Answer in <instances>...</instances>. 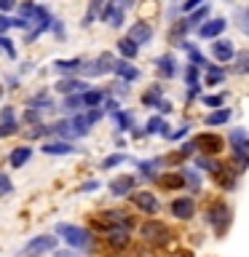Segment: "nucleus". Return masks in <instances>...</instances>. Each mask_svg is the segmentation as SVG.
Returning <instances> with one entry per match:
<instances>
[{"mask_svg": "<svg viewBox=\"0 0 249 257\" xmlns=\"http://www.w3.org/2000/svg\"><path fill=\"white\" fill-rule=\"evenodd\" d=\"M54 236L62 238L64 244H67L70 249H91L94 246V236L88 233L86 228H80V225H70V222H59L54 228Z\"/></svg>", "mask_w": 249, "mask_h": 257, "instance_id": "f257e3e1", "label": "nucleus"}, {"mask_svg": "<svg viewBox=\"0 0 249 257\" xmlns=\"http://www.w3.org/2000/svg\"><path fill=\"white\" fill-rule=\"evenodd\" d=\"M54 249H56V236L43 233V236H32L27 244L22 246V252L16 257H43L48 252H54Z\"/></svg>", "mask_w": 249, "mask_h": 257, "instance_id": "f03ea898", "label": "nucleus"}, {"mask_svg": "<svg viewBox=\"0 0 249 257\" xmlns=\"http://www.w3.org/2000/svg\"><path fill=\"white\" fill-rule=\"evenodd\" d=\"M230 217H233V214H230V209H228V204H222V201H214V204L206 209V222L212 225V228L220 233V236H222L225 230H228Z\"/></svg>", "mask_w": 249, "mask_h": 257, "instance_id": "7ed1b4c3", "label": "nucleus"}, {"mask_svg": "<svg viewBox=\"0 0 249 257\" xmlns=\"http://www.w3.org/2000/svg\"><path fill=\"white\" fill-rule=\"evenodd\" d=\"M140 236H142L145 241H148V244L164 246L166 241H169V236H172V230H169L164 222H158V220H148V222H142Z\"/></svg>", "mask_w": 249, "mask_h": 257, "instance_id": "20e7f679", "label": "nucleus"}, {"mask_svg": "<svg viewBox=\"0 0 249 257\" xmlns=\"http://www.w3.org/2000/svg\"><path fill=\"white\" fill-rule=\"evenodd\" d=\"M230 142H233V158L238 161L241 169H246L249 166V134L244 132V128H233Z\"/></svg>", "mask_w": 249, "mask_h": 257, "instance_id": "39448f33", "label": "nucleus"}, {"mask_svg": "<svg viewBox=\"0 0 249 257\" xmlns=\"http://www.w3.org/2000/svg\"><path fill=\"white\" fill-rule=\"evenodd\" d=\"M129 196H132V204L140 209L142 214H156L161 209L156 193H150V190H137V193H129Z\"/></svg>", "mask_w": 249, "mask_h": 257, "instance_id": "423d86ee", "label": "nucleus"}, {"mask_svg": "<svg viewBox=\"0 0 249 257\" xmlns=\"http://www.w3.org/2000/svg\"><path fill=\"white\" fill-rule=\"evenodd\" d=\"M112 64H115L112 54H99V59H94L88 64H80V70H83L88 78H99V75H104V72H112Z\"/></svg>", "mask_w": 249, "mask_h": 257, "instance_id": "0eeeda50", "label": "nucleus"}, {"mask_svg": "<svg viewBox=\"0 0 249 257\" xmlns=\"http://www.w3.org/2000/svg\"><path fill=\"white\" fill-rule=\"evenodd\" d=\"M172 214L177 217V220H190L193 214H196V201H193L190 196H180L172 201Z\"/></svg>", "mask_w": 249, "mask_h": 257, "instance_id": "6e6552de", "label": "nucleus"}, {"mask_svg": "<svg viewBox=\"0 0 249 257\" xmlns=\"http://www.w3.org/2000/svg\"><path fill=\"white\" fill-rule=\"evenodd\" d=\"M193 145H196V150L206 153V156H217V153L222 150V140L217 134H198L196 140H193Z\"/></svg>", "mask_w": 249, "mask_h": 257, "instance_id": "1a4fd4ad", "label": "nucleus"}, {"mask_svg": "<svg viewBox=\"0 0 249 257\" xmlns=\"http://www.w3.org/2000/svg\"><path fill=\"white\" fill-rule=\"evenodd\" d=\"M134 185H137V177H132V174H118L115 180L110 182V196L123 198V196H129V193H134Z\"/></svg>", "mask_w": 249, "mask_h": 257, "instance_id": "9d476101", "label": "nucleus"}, {"mask_svg": "<svg viewBox=\"0 0 249 257\" xmlns=\"http://www.w3.org/2000/svg\"><path fill=\"white\" fill-rule=\"evenodd\" d=\"M225 27H228V22H225V19H209V22H204L198 27V35L206 38V40H214V38H220L225 32Z\"/></svg>", "mask_w": 249, "mask_h": 257, "instance_id": "9b49d317", "label": "nucleus"}, {"mask_svg": "<svg viewBox=\"0 0 249 257\" xmlns=\"http://www.w3.org/2000/svg\"><path fill=\"white\" fill-rule=\"evenodd\" d=\"M150 38H153V27L148 22H137V24H132V30H129V40H134L137 46L150 43Z\"/></svg>", "mask_w": 249, "mask_h": 257, "instance_id": "f8f14e48", "label": "nucleus"}, {"mask_svg": "<svg viewBox=\"0 0 249 257\" xmlns=\"http://www.w3.org/2000/svg\"><path fill=\"white\" fill-rule=\"evenodd\" d=\"M30 158H32V148L30 145H19V148H14L11 153H8V166L22 169L24 164H30Z\"/></svg>", "mask_w": 249, "mask_h": 257, "instance_id": "ddd939ff", "label": "nucleus"}, {"mask_svg": "<svg viewBox=\"0 0 249 257\" xmlns=\"http://www.w3.org/2000/svg\"><path fill=\"white\" fill-rule=\"evenodd\" d=\"M43 153L46 156H70V153H75V145L67 140H48L43 145Z\"/></svg>", "mask_w": 249, "mask_h": 257, "instance_id": "4468645a", "label": "nucleus"}, {"mask_svg": "<svg viewBox=\"0 0 249 257\" xmlns=\"http://www.w3.org/2000/svg\"><path fill=\"white\" fill-rule=\"evenodd\" d=\"M112 72H115L123 83H132V80L140 78V70H137L134 64H129V59H118L115 64H112Z\"/></svg>", "mask_w": 249, "mask_h": 257, "instance_id": "2eb2a0df", "label": "nucleus"}, {"mask_svg": "<svg viewBox=\"0 0 249 257\" xmlns=\"http://www.w3.org/2000/svg\"><path fill=\"white\" fill-rule=\"evenodd\" d=\"M212 56L217 62H230L236 56V48H233L230 40H214L212 43Z\"/></svg>", "mask_w": 249, "mask_h": 257, "instance_id": "dca6fc26", "label": "nucleus"}, {"mask_svg": "<svg viewBox=\"0 0 249 257\" xmlns=\"http://www.w3.org/2000/svg\"><path fill=\"white\" fill-rule=\"evenodd\" d=\"M156 70H158V75H164V78H174L177 75V59L172 54L158 56V59H156Z\"/></svg>", "mask_w": 249, "mask_h": 257, "instance_id": "f3484780", "label": "nucleus"}, {"mask_svg": "<svg viewBox=\"0 0 249 257\" xmlns=\"http://www.w3.org/2000/svg\"><path fill=\"white\" fill-rule=\"evenodd\" d=\"M102 19L107 22L110 27H120V24H123V8L115 6V3H107L102 11Z\"/></svg>", "mask_w": 249, "mask_h": 257, "instance_id": "a211bd4d", "label": "nucleus"}, {"mask_svg": "<svg viewBox=\"0 0 249 257\" xmlns=\"http://www.w3.org/2000/svg\"><path fill=\"white\" fill-rule=\"evenodd\" d=\"M86 88L88 86L83 83V80H78V78H64V80L56 83V91H62V94H83Z\"/></svg>", "mask_w": 249, "mask_h": 257, "instance_id": "6ab92c4d", "label": "nucleus"}, {"mask_svg": "<svg viewBox=\"0 0 249 257\" xmlns=\"http://www.w3.org/2000/svg\"><path fill=\"white\" fill-rule=\"evenodd\" d=\"M67 120H70V137H86L88 128H91V120L86 115H72Z\"/></svg>", "mask_w": 249, "mask_h": 257, "instance_id": "aec40b11", "label": "nucleus"}, {"mask_svg": "<svg viewBox=\"0 0 249 257\" xmlns=\"http://www.w3.org/2000/svg\"><path fill=\"white\" fill-rule=\"evenodd\" d=\"M156 180H158L161 188H166V190H180V188H185V180H182V174H180V172L161 174V177H156Z\"/></svg>", "mask_w": 249, "mask_h": 257, "instance_id": "412c9836", "label": "nucleus"}, {"mask_svg": "<svg viewBox=\"0 0 249 257\" xmlns=\"http://www.w3.org/2000/svg\"><path fill=\"white\" fill-rule=\"evenodd\" d=\"M129 230H123V228H112V230H107V244L112 246V249H126L129 246Z\"/></svg>", "mask_w": 249, "mask_h": 257, "instance_id": "4be33fe9", "label": "nucleus"}, {"mask_svg": "<svg viewBox=\"0 0 249 257\" xmlns=\"http://www.w3.org/2000/svg\"><path fill=\"white\" fill-rule=\"evenodd\" d=\"M137 169H140V177H145V180H156V172L161 169V158L137 161Z\"/></svg>", "mask_w": 249, "mask_h": 257, "instance_id": "5701e85b", "label": "nucleus"}, {"mask_svg": "<svg viewBox=\"0 0 249 257\" xmlns=\"http://www.w3.org/2000/svg\"><path fill=\"white\" fill-rule=\"evenodd\" d=\"M80 99H83V107H99L104 102V94L99 88H86V91L80 94Z\"/></svg>", "mask_w": 249, "mask_h": 257, "instance_id": "b1692460", "label": "nucleus"}, {"mask_svg": "<svg viewBox=\"0 0 249 257\" xmlns=\"http://www.w3.org/2000/svg\"><path fill=\"white\" fill-rule=\"evenodd\" d=\"M145 134H161V137H169V126L164 118H150L148 123H145Z\"/></svg>", "mask_w": 249, "mask_h": 257, "instance_id": "393cba45", "label": "nucleus"}, {"mask_svg": "<svg viewBox=\"0 0 249 257\" xmlns=\"http://www.w3.org/2000/svg\"><path fill=\"white\" fill-rule=\"evenodd\" d=\"M132 112H126V110H115L112 112V123L118 126V132H129L132 128Z\"/></svg>", "mask_w": 249, "mask_h": 257, "instance_id": "a878e982", "label": "nucleus"}, {"mask_svg": "<svg viewBox=\"0 0 249 257\" xmlns=\"http://www.w3.org/2000/svg\"><path fill=\"white\" fill-rule=\"evenodd\" d=\"M118 51H120V56H123V59H134V56L140 54V46H137L134 40L123 38V40H118Z\"/></svg>", "mask_w": 249, "mask_h": 257, "instance_id": "bb28decb", "label": "nucleus"}, {"mask_svg": "<svg viewBox=\"0 0 249 257\" xmlns=\"http://www.w3.org/2000/svg\"><path fill=\"white\" fill-rule=\"evenodd\" d=\"M230 120V110H214L206 115V126H222Z\"/></svg>", "mask_w": 249, "mask_h": 257, "instance_id": "cd10ccee", "label": "nucleus"}, {"mask_svg": "<svg viewBox=\"0 0 249 257\" xmlns=\"http://www.w3.org/2000/svg\"><path fill=\"white\" fill-rule=\"evenodd\" d=\"M80 59H56L54 62V67L59 70V72H75V70H80Z\"/></svg>", "mask_w": 249, "mask_h": 257, "instance_id": "c85d7f7f", "label": "nucleus"}, {"mask_svg": "<svg viewBox=\"0 0 249 257\" xmlns=\"http://www.w3.org/2000/svg\"><path fill=\"white\" fill-rule=\"evenodd\" d=\"M220 80H225V70L217 67V64H209L206 67V83L214 86V83H220Z\"/></svg>", "mask_w": 249, "mask_h": 257, "instance_id": "c756f323", "label": "nucleus"}, {"mask_svg": "<svg viewBox=\"0 0 249 257\" xmlns=\"http://www.w3.org/2000/svg\"><path fill=\"white\" fill-rule=\"evenodd\" d=\"M206 14H209V8H206V6L196 8V14H190L188 19H185V24H188V30H190V27H201V19H206Z\"/></svg>", "mask_w": 249, "mask_h": 257, "instance_id": "7c9ffc66", "label": "nucleus"}, {"mask_svg": "<svg viewBox=\"0 0 249 257\" xmlns=\"http://www.w3.org/2000/svg\"><path fill=\"white\" fill-rule=\"evenodd\" d=\"M30 107L32 110H48V107H54V99H48L46 94H38L30 99Z\"/></svg>", "mask_w": 249, "mask_h": 257, "instance_id": "2f4dec72", "label": "nucleus"}, {"mask_svg": "<svg viewBox=\"0 0 249 257\" xmlns=\"http://www.w3.org/2000/svg\"><path fill=\"white\" fill-rule=\"evenodd\" d=\"M182 180H185V185H190V190H198L201 188V177L193 172V169H182Z\"/></svg>", "mask_w": 249, "mask_h": 257, "instance_id": "473e14b6", "label": "nucleus"}, {"mask_svg": "<svg viewBox=\"0 0 249 257\" xmlns=\"http://www.w3.org/2000/svg\"><path fill=\"white\" fill-rule=\"evenodd\" d=\"M142 102L148 104V107H156V104L161 102V86H153L150 91H145L142 94Z\"/></svg>", "mask_w": 249, "mask_h": 257, "instance_id": "72a5a7b5", "label": "nucleus"}, {"mask_svg": "<svg viewBox=\"0 0 249 257\" xmlns=\"http://www.w3.org/2000/svg\"><path fill=\"white\" fill-rule=\"evenodd\" d=\"M80 107H83L80 94H67V99H64V110H67V112H78Z\"/></svg>", "mask_w": 249, "mask_h": 257, "instance_id": "f704fd0d", "label": "nucleus"}, {"mask_svg": "<svg viewBox=\"0 0 249 257\" xmlns=\"http://www.w3.org/2000/svg\"><path fill=\"white\" fill-rule=\"evenodd\" d=\"M126 161V153H112V156H107L102 161V169H115V166H120Z\"/></svg>", "mask_w": 249, "mask_h": 257, "instance_id": "c9c22d12", "label": "nucleus"}, {"mask_svg": "<svg viewBox=\"0 0 249 257\" xmlns=\"http://www.w3.org/2000/svg\"><path fill=\"white\" fill-rule=\"evenodd\" d=\"M196 164H198L201 169H206V172H212V174H217V172L222 169V164H220V161H212L209 156H206V158H198Z\"/></svg>", "mask_w": 249, "mask_h": 257, "instance_id": "e433bc0d", "label": "nucleus"}, {"mask_svg": "<svg viewBox=\"0 0 249 257\" xmlns=\"http://www.w3.org/2000/svg\"><path fill=\"white\" fill-rule=\"evenodd\" d=\"M236 24L241 32H246L249 35V8H241V11H236Z\"/></svg>", "mask_w": 249, "mask_h": 257, "instance_id": "4c0bfd02", "label": "nucleus"}, {"mask_svg": "<svg viewBox=\"0 0 249 257\" xmlns=\"http://www.w3.org/2000/svg\"><path fill=\"white\" fill-rule=\"evenodd\" d=\"M16 132H19V123H16V120H6V123H0V140H3V137H11Z\"/></svg>", "mask_w": 249, "mask_h": 257, "instance_id": "58836bf2", "label": "nucleus"}, {"mask_svg": "<svg viewBox=\"0 0 249 257\" xmlns=\"http://www.w3.org/2000/svg\"><path fill=\"white\" fill-rule=\"evenodd\" d=\"M185 80H188V86H198V67H196V64H188V70H185Z\"/></svg>", "mask_w": 249, "mask_h": 257, "instance_id": "ea45409f", "label": "nucleus"}, {"mask_svg": "<svg viewBox=\"0 0 249 257\" xmlns=\"http://www.w3.org/2000/svg\"><path fill=\"white\" fill-rule=\"evenodd\" d=\"M0 48L8 54V59H16V51H14V43H11V38H6V35H0Z\"/></svg>", "mask_w": 249, "mask_h": 257, "instance_id": "a19ab883", "label": "nucleus"}, {"mask_svg": "<svg viewBox=\"0 0 249 257\" xmlns=\"http://www.w3.org/2000/svg\"><path fill=\"white\" fill-rule=\"evenodd\" d=\"M11 190H14V185L8 180V174H0V196H8Z\"/></svg>", "mask_w": 249, "mask_h": 257, "instance_id": "79ce46f5", "label": "nucleus"}, {"mask_svg": "<svg viewBox=\"0 0 249 257\" xmlns=\"http://www.w3.org/2000/svg\"><path fill=\"white\" fill-rule=\"evenodd\" d=\"M24 120H27V123H38V120H40V110L27 107V112H24Z\"/></svg>", "mask_w": 249, "mask_h": 257, "instance_id": "37998d69", "label": "nucleus"}, {"mask_svg": "<svg viewBox=\"0 0 249 257\" xmlns=\"http://www.w3.org/2000/svg\"><path fill=\"white\" fill-rule=\"evenodd\" d=\"M91 190H99V182H96V180H88V182H83L78 188V193H91Z\"/></svg>", "mask_w": 249, "mask_h": 257, "instance_id": "c03bdc74", "label": "nucleus"}, {"mask_svg": "<svg viewBox=\"0 0 249 257\" xmlns=\"http://www.w3.org/2000/svg\"><path fill=\"white\" fill-rule=\"evenodd\" d=\"M204 104H206V107H220L222 96H204Z\"/></svg>", "mask_w": 249, "mask_h": 257, "instance_id": "a18cd8bd", "label": "nucleus"}, {"mask_svg": "<svg viewBox=\"0 0 249 257\" xmlns=\"http://www.w3.org/2000/svg\"><path fill=\"white\" fill-rule=\"evenodd\" d=\"M185 134H188V126H180L177 132H169V137H166V140H182Z\"/></svg>", "mask_w": 249, "mask_h": 257, "instance_id": "49530a36", "label": "nucleus"}, {"mask_svg": "<svg viewBox=\"0 0 249 257\" xmlns=\"http://www.w3.org/2000/svg\"><path fill=\"white\" fill-rule=\"evenodd\" d=\"M48 30H54L56 32V38H64V27H62V22L59 19H51V27Z\"/></svg>", "mask_w": 249, "mask_h": 257, "instance_id": "de8ad7c7", "label": "nucleus"}, {"mask_svg": "<svg viewBox=\"0 0 249 257\" xmlns=\"http://www.w3.org/2000/svg\"><path fill=\"white\" fill-rule=\"evenodd\" d=\"M201 3H204V0H185V3H182V11H193V8H198Z\"/></svg>", "mask_w": 249, "mask_h": 257, "instance_id": "09e8293b", "label": "nucleus"}, {"mask_svg": "<svg viewBox=\"0 0 249 257\" xmlns=\"http://www.w3.org/2000/svg\"><path fill=\"white\" fill-rule=\"evenodd\" d=\"M0 118H3V123H6V120H16L14 118V107H3V110H0Z\"/></svg>", "mask_w": 249, "mask_h": 257, "instance_id": "8fccbe9b", "label": "nucleus"}, {"mask_svg": "<svg viewBox=\"0 0 249 257\" xmlns=\"http://www.w3.org/2000/svg\"><path fill=\"white\" fill-rule=\"evenodd\" d=\"M156 107L161 110V112H164V115H166V112H172V102H166V99H161L158 104H156Z\"/></svg>", "mask_w": 249, "mask_h": 257, "instance_id": "3c124183", "label": "nucleus"}, {"mask_svg": "<svg viewBox=\"0 0 249 257\" xmlns=\"http://www.w3.org/2000/svg\"><path fill=\"white\" fill-rule=\"evenodd\" d=\"M14 6H16V0H0V8H3V11H11Z\"/></svg>", "mask_w": 249, "mask_h": 257, "instance_id": "603ef678", "label": "nucleus"}, {"mask_svg": "<svg viewBox=\"0 0 249 257\" xmlns=\"http://www.w3.org/2000/svg\"><path fill=\"white\" fill-rule=\"evenodd\" d=\"M54 257H75V254H72V252H56Z\"/></svg>", "mask_w": 249, "mask_h": 257, "instance_id": "864d4df0", "label": "nucleus"}, {"mask_svg": "<svg viewBox=\"0 0 249 257\" xmlns=\"http://www.w3.org/2000/svg\"><path fill=\"white\" fill-rule=\"evenodd\" d=\"M172 257H193V254H190V252H174Z\"/></svg>", "mask_w": 249, "mask_h": 257, "instance_id": "5fc2aeb1", "label": "nucleus"}]
</instances>
